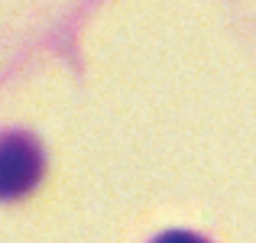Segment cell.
<instances>
[{
    "label": "cell",
    "mask_w": 256,
    "mask_h": 243,
    "mask_svg": "<svg viewBox=\"0 0 256 243\" xmlns=\"http://www.w3.org/2000/svg\"><path fill=\"white\" fill-rule=\"evenodd\" d=\"M46 172L42 150L26 133H0V201L26 198Z\"/></svg>",
    "instance_id": "cell-1"
},
{
    "label": "cell",
    "mask_w": 256,
    "mask_h": 243,
    "mask_svg": "<svg viewBox=\"0 0 256 243\" xmlns=\"http://www.w3.org/2000/svg\"><path fill=\"white\" fill-rule=\"evenodd\" d=\"M152 243H208V240H201L198 234H188V230H169V234H159Z\"/></svg>",
    "instance_id": "cell-2"
}]
</instances>
